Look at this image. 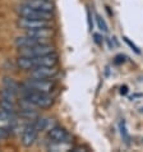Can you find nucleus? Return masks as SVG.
Segmentation results:
<instances>
[{
    "mask_svg": "<svg viewBox=\"0 0 143 152\" xmlns=\"http://www.w3.org/2000/svg\"><path fill=\"white\" fill-rule=\"evenodd\" d=\"M19 68L31 70L37 66H56L58 64V55L55 53L46 54L40 56H19L17 60Z\"/></svg>",
    "mask_w": 143,
    "mask_h": 152,
    "instance_id": "obj_1",
    "label": "nucleus"
},
{
    "mask_svg": "<svg viewBox=\"0 0 143 152\" xmlns=\"http://www.w3.org/2000/svg\"><path fill=\"white\" fill-rule=\"evenodd\" d=\"M22 94L23 101L33 105L36 107H41V109H47L54 104V99L50 94H45V92H39V91H33L29 90L26 86H22L20 90Z\"/></svg>",
    "mask_w": 143,
    "mask_h": 152,
    "instance_id": "obj_2",
    "label": "nucleus"
},
{
    "mask_svg": "<svg viewBox=\"0 0 143 152\" xmlns=\"http://www.w3.org/2000/svg\"><path fill=\"white\" fill-rule=\"evenodd\" d=\"M55 53V48L50 44H40L35 46H24L19 48V56H40L46 54Z\"/></svg>",
    "mask_w": 143,
    "mask_h": 152,
    "instance_id": "obj_3",
    "label": "nucleus"
},
{
    "mask_svg": "<svg viewBox=\"0 0 143 152\" xmlns=\"http://www.w3.org/2000/svg\"><path fill=\"white\" fill-rule=\"evenodd\" d=\"M19 28L24 31H31V29H41V28H51L53 23L51 20L46 19H33V18H26V17H20L17 22Z\"/></svg>",
    "mask_w": 143,
    "mask_h": 152,
    "instance_id": "obj_4",
    "label": "nucleus"
},
{
    "mask_svg": "<svg viewBox=\"0 0 143 152\" xmlns=\"http://www.w3.org/2000/svg\"><path fill=\"white\" fill-rule=\"evenodd\" d=\"M29 90L45 92V94H50L55 90V82L51 79H40V78H29L28 81L23 84Z\"/></svg>",
    "mask_w": 143,
    "mask_h": 152,
    "instance_id": "obj_5",
    "label": "nucleus"
},
{
    "mask_svg": "<svg viewBox=\"0 0 143 152\" xmlns=\"http://www.w3.org/2000/svg\"><path fill=\"white\" fill-rule=\"evenodd\" d=\"M18 14L20 17L33 18V19H46V20L53 19V13H50V12L37 10V9H33V8H28L26 5H23V4H20L18 7Z\"/></svg>",
    "mask_w": 143,
    "mask_h": 152,
    "instance_id": "obj_6",
    "label": "nucleus"
},
{
    "mask_svg": "<svg viewBox=\"0 0 143 152\" xmlns=\"http://www.w3.org/2000/svg\"><path fill=\"white\" fill-rule=\"evenodd\" d=\"M58 74L56 66H37L29 70V78L53 79Z\"/></svg>",
    "mask_w": 143,
    "mask_h": 152,
    "instance_id": "obj_7",
    "label": "nucleus"
},
{
    "mask_svg": "<svg viewBox=\"0 0 143 152\" xmlns=\"http://www.w3.org/2000/svg\"><path fill=\"white\" fill-rule=\"evenodd\" d=\"M37 136H39V130L36 129V126L33 124H28L24 126L23 132H22V137H20V141H22V145L24 147H31L35 145Z\"/></svg>",
    "mask_w": 143,
    "mask_h": 152,
    "instance_id": "obj_8",
    "label": "nucleus"
},
{
    "mask_svg": "<svg viewBox=\"0 0 143 152\" xmlns=\"http://www.w3.org/2000/svg\"><path fill=\"white\" fill-rule=\"evenodd\" d=\"M47 137L51 142H70L69 133L59 125H54L47 130Z\"/></svg>",
    "mask_w": 143,
    "mask_h": 152,
    "instance_id": "obj_9",
    "label": "nucleus"
},
{
    "mask_svg": "<svg viewBox=\"0 0 143 152\" xmlns=\"http://www.w3.org/2000/svg\"><path fill=\"white\" fill-rule=\"evenodd\" d=\"M51 40H45V39H39L35 36H29V35H23L15 39V45L18 48H24V46H35L40 44H49Z\"/></svg>",
    "mask_w": 143,
    "mask_h": 152,
    "instance_id": "obj_10",
    "label": "nucleus"
},
{
    "mask_svg": "<svg viewBox=\"0 0 143 152\" xmlns=\"http://www.w3.org/2000/svg\"><path fill=\"white\" fill-rule=\"evenodd\" d=\"M23 5L42 12H50V13L54 12V3L51 0H26Z\"/></svg>",
    "mask_w": 143,
    "mask_h": 152,
    "instance_id": "obj_11",
    "label": "nucleus"
},
{
    "mask_svg": "<svg viewBox=\"0 0 143 152\" xmlns=\"http://www.w3.org/2000/svg\"><path fill=\"white\" fill-rule=\"evenodd\" d=\"M3 86L5 88H8V90L15 92V94H19L20 90H22V86H20L17 81H14L13 78H9V77H5L3 79Z\"/></svg>",
    "mask_w": 143,
    "mask_h": 152,
    "instance_id": "obj_12",
    "label": "nucleus"
},
{
    "mask_svg": "<svg viewBox=\"0 0 143 152\" xmlns=\"http://www.w3.org/2000/svg\"><path fill=\"white\" fill-rule=\"evenodd\" d=\"M0 109H3L4 111L9 113L12 115H14V114L18 111L15 102H13V101H8V100H3V99L0 101Z\"/></svg>",
    "mask_w": 143,
    "mask_h": 152,
    "instance_id": "obj_13",
    "label": "nucleus"
},
{
    "mask_svg": "<svg viewBox=\"0 0 143 152\" xmlns=\"http://www.w3.org/2000/svg\"><path fill=\"white\" fill-rule=\"evenodd\" d=\"M72 148L70 142H51V145L49 146L50 151H68Z\"/></svg>",
    "mask_w": 143,
    "mask_h": 152,
    "instance_id": "obj_14",
    "label": "nucleus"
},
{
    "mask_svg": "<svg viewBox=\"0 0 143 152\" xmlns=\"http://www.w3.org/2000/svg\"><path fill=\"white\" fill-rule=\"evenodd\" d=\"M119 130H120V136H121V138H123L124 143L127 146H129L130 145V136H129V133H128L127 124H125V120L124 119L120 120V123H119Z\"/></svg>",
    "mask_w": 143,
    "mask_h": 152,
    "instance_id": "obj_15",
    "label": "nucleus"
},
{
    "mask_svg": "<svg viewBox=\"0 0 143 152\" xmlns=\"http://www.w3.org/2000/svg\"><path fill=\"white\" fill-rule=\"evenodd\" d=\"M29 106H24V107H20V115L24 116V118H27V119H37L39 118V114H37L33 109H31V104H28Z\"/></svg>",
    "mask_w": 143,
    "mask_h": 152,
    "instance_id": "obj_16",
    "label": "nucleus"
},
{
    "mask_svg": "<svg viewBox=\"0 0 143 152\" xmlns=\"http://www.w3.org/2000/svg\"><path fill=\"white\" fill-rule=\"evenodd\" d=\"M17 95H18V94H15V92L8 90V88H5V87H3L1 91H0V99L8 100V101H13V102H15Z\"/></svg>",
    "mask_w": 143,
    "mask_h": 152,
    "instance_id": "obj_17",
    "label": "nucleus"
},
{
    "mask_svg": "<svg viewBox=\"0 0 143 152\" xmlns=\"http://www.w3.org/2000/svg\"><path fill=\"white\" fill-rule=\"evenodd\" d=\"M95 18H96V22H97L98 29L106 33V32L109 31V28H107V24H106V22L104 20V18H102L101 15H98V14H95Z\"/></svg>",
    "mask_w": 143,
    "mask_h": 152,
    "instance_id": "obj_18",
    "label": "nucleus"
},
{
    "mask_svg": "<svg viewBox=\"0 0 143 152\" xmlns=\"http://www.w3.org/2000/svg\"><path fill=\"white\" fill-rule=\"evenodd\" d=\"M9 136H10V129L0 126V141H4V139H7Z\"/></svg>",
    "mask_w": 143,
    "mask_h": 152,
    "instance_id": "obj_19",
    "label": "nucleus"
},
{
    "mask_svg": "<svg viewBox=\"0 0 143 152\" xmlns=\"http://www.w3.org/2000/svg\"><path fill=\"white\" fill-rule=\"evenodd\" d=\"M87 22H88V29L92 31L93 29V18H92V13L88 8H87Z\"/></svg>",
    "mask_w": 143,
    "mask_h": 152,
    "instance_id": "obj_20",
    "label": "nucleus"
},
{
    "mask_svg": "<svg viewBox=\"0 0 143 152\" xmlns=\"http://www.w3.org/2000/svg\"><path fill=\"white\" fill-rule=\"evenodd\" d=\"M123 39H124V41L127 42V44L130 46V48H132V50H133L134 53H137V54H141V50L138 49V46H136V45H134L133 42H132V41H130V40L128 39V37H123Z\"/></svg>",
    "mask_w": 143,
    "mask_h": 152,
    "instance_id": "obj_21",
    "label": "nucleus"
},
{
    "mask_svg": "<svg viewBox=\"0 0 143 152\" xmlns=\"http://www.w3.org/2000/svg\"><path fill=\"white\" fill-rule=\"evenodd\" d=\"M93 40H95V42H96L97 45H101V44H102V41H101V36L97 35V33H95V35H93Z\"/></svg>",
    "mask_w": 143,
    "mask_h": 152,
    "instance_id": "obj_22",
    "label": "nucleus"
},
{
    "mask_svg": "<svg viewBox=\"0 0 143 152\" xmlns=\"http://www.w3.org/2000/svg\"><path fill=\"white\" fill-rule=\"evenodd\" d=\"M127 92H128V87H127V86H124V87L120 88V94H121V95H125Z\"/></svg>",
    "mask_w": 143,
    "mask_h": 152,
    "instance_id": "obj_23",
    "label": "nucleus"
},
{
    "mask_svg": "<svg viewBox=\"0 0 143 152\" xmlns=\"http://www.w3.org/2000/svg\"><path fill=\"white\" fill-rule=\"evenodd\" d=\"M139 113H143V107H141V109H139Z\"/></svg>",
    "mask_w": 143,
    "mask_h": 152,
    "instance_id": "obj_24",
    "label": "nucleus"
}]
</instances>
